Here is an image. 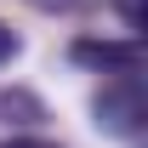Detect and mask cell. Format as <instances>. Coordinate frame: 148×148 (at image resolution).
<instances>
[{
  "label": "cell",
  "instance_id": "obj_1",
  "mask_svg": "<svg viewBox=\"0 0 148 148\" xmlns=\"http://www.w3.org/2000/svg\"><path fill=\"white\" fill-rule=\"evenodd\" d=\"M91 114H97V131H108V137H137L143 120H148L143 74H120V80H108V86L91 97Z\"/></svg>",
  "mask_w": 148,
  "mask_h": 148
},
{
  "label": "cell",
  "instance_id": "obj_2",
  "mask_svg": "<svg viewBox=\"0 0 148 148\" xmlns=\"http://www.w3.org/2000/svg\"><path fill=\"white\" fill-rule=\"evenodd\" d=\"M69 57L80 69H97V74H143V40H74Z\"/></svg>",
  "mask_w": 148,
  "mask_h": 148
},
{
  "label": "cell",
  "instance_id": "obj_3",
  "mask_svg": "<svg viewBox=\"0 0 148 148\" xmlns=\"http://www.w3.org/2000/svg\"><path fill=\"white\" fill-rule=\"evenodd\" d=\"M0 125H46V103L34 91L12 86V91H0Z\"/></svg>",
  "mask_w": 148,
  "mask_h": 148
},
{
  "label": "cell",
  "instance_id": "obj_4",
  "mask_svg": "<svg viewBox=\"0 0 148 148\" xmlns=\"http://www.w3.org/2000/svg\"><path fill=\"white\" fill-rule=\"evenodd\" d=\"M114 6H120V17H125V29H131V34H137V29H143V0H114Z\"/></svg>",
  "mask_w": 148,
  "mask_h": 148
},
{
  "label": "cell",
  "instance_id": "obj_5",
  "mask_svg": "<svg viewBox=\"0 0 148 148\" xmlns=\"http://www.w3.org/2000/svg\"><path fill=\"white\" fill-rule=\"evenodd\" d=\"M23 51V40L12 34V29H6V23H0V63H12V57Z\"/></svg>",
  "mask_w": 148,
  "mask_h": 148
},
{
  "label": "cell",
  "instance_id": "obj_6",
  "mask_svg": "<svg viewBox=\"0 0 148 148\" xmlns=\"http://www.w3.org/2000/svg\"><path fill=\"white\" fill-rule=\"evenodd\" d=\"M34 12H69V6H80V0H29Z\"/></svg>",
  "mask_w": 148,
  "mask_h": 148
},
{
  "label": "cell",
  "instance_id": "obj_7",
  "mask_svg": "<svg viewBox=\"0 0 148 148\" xmlns=\"http://www.w3.org/2000/svg\"><path fill=\"white\" fill-rule=\"evenodd\" d=\"M0 148H57V143H40V137H12V143H0Z\"/></svg>",
  "mask_w": 148,
  "mask_h": 148
}]
</instances>
